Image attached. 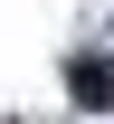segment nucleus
I'll return each mask as SVG.
<instances>
[{"label":"nucleus","instance_id":"1","mask_svg":"<svg viewBox=\"0 0 114 124\" xmlns=\"http://www.w3.org/2000/svg\"><path fill=\"white\" fill-rule=\"evenodd\" d=\"M76 105H114V67H95V57L76 67Z\"/></svg>","mask_w":114,"mask_h":124}]
</instances>
